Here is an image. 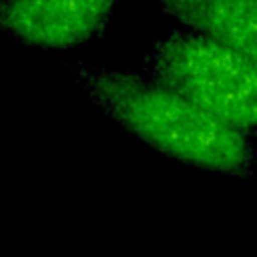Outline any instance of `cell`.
<instances>
[{"label": "cell", "instance_id": "cell-1", "mask_svg": "<svg viewBox=\"0 0 257 257\" xmlns=\"http://www.w3.org/2000/svg\"><path fill=\"white\" fill-rule=\"evenodd\" d=\"M70 72L108 118L157 153L219 175L247 177L255 171V149L247 133L145 72L80 62Z\"/></svg>", "mask_w": 257, "mask_h": 257}, {"label": "cell", "instance_id": "cell-2", "mask_svg": "<svg viewBox=\"0 0 257 257\" xmlns=\"http://www.w3.org/2000/svg\"><path fill=\"white\" fill-rule=\"evenodd\" d=\"M145 74L223 122L247 135L257 133L255 58L179 28L151 46Z\"/></svg>", "mask_w": 257, "mask_h": 257}, {"label": "cell", "instance_id": "cell-3", "mask_svg": "<svg viewBox=\"0 0 257 257\" xmlns=\"http://www.w3.org/2000/svg\"><path fill=\"white\" fill-rule=\"evenodd\" d=\"M116 0H2L0 34L32 48L64 50L98 36Z\"/></svg>", "mask_w": 257, "mask_h": 257}, {"label": "cell", "instance_id": "cell-4", "mask_svg": "<svg viewBox=\"0 0 257 257\" xmlns=\"http://www.w3.org/2000/svg\"><path fill=\"white\" fill-rule=\"evenodd\" d=\"M159 6L183 28L257 60V0H159Z\"/></svg>", "mask_w": 257, "mask_h": 257}, {"label": "cell", "instance_id": "cell-5", "mask_svg": "<svg viewBox=\"0 0 257 257\" xmlns=\"http://www.w3.org/2000/svg\"><path fill=\"white\" fill-rule=\"evenodd\" d=\"M0 2H2V0H0Z\"/></svg>", "mask_w": 257, "mask_h": 257}]
</instances>
